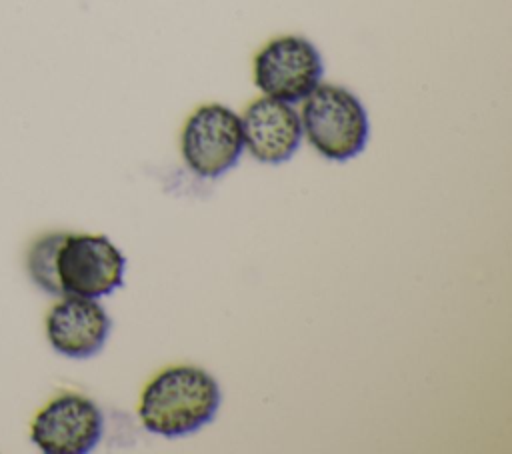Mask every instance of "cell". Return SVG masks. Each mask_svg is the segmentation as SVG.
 <instances>
[{"mask_svg": "<svg viewBox=\"0 0 512 454\" xmlns=\"http://www.w3.org/2000/svg\"><path fill=\"white\" fill-rule=\"evenodd\" d=\"M124 268V254L102 234H64L56 254L62 296H108L122 286Z\"/></svg>", "mask_w": 512, "mask_h": 454, "instance_id": "5", "label": "cell"}, {"mask_svg": "<svg viewBox=\"0 0 512 454\" xmlns=\"http://www.w3.org/2000/svg\"><path fill=\"white\" fill-rule=\"evenodd\" d=\"M104 418L90 398L64 392L46 402L30 424V440L46 454H84L102 438Z\"/></svg>", "mask_w": 512, "mask_h": 454, "instance_id": "6", "label": "cell"}, {"mask_svg": "<svg viewBox=\"0 0 512 454\" xmlns=\"http://www.w3.org/2000/svg\"><path fill=\"white\" fill-rule=\"evenodd\" d=\"M220 400V386L210 372L198 366H170L142 390L138 416L148 432L178 438L212 422Z\"/></svg>", "mask_w": 512, "mask_h": 454, "instance_id": "1", "label": "cell"}, {"mask_svg": "<svg viewBox=\"0 0 512 454\" xmlns=\"http://www.w3.org/2000/svg\"><path fill=\"white\" fill-rule=\"evenodd\" d=\"M112 322L96 298L64 294L46 316V338L50 346L68 358H90L98 354L110 334Z\"/></svg>", "mask_w": 512, "mask_h": 454, "instance_id": "8", "label": "cell"}, {"mask_svg": "<svg viewBox=\"0 0 512 454\" xmlns=\"http://www.w3.org/2000/svg\"><path fill=\"white\" fill-rule=\"evenodd\" d=\"M302 134L326 160L346 162L358 156L370 136V122L364 104L348 88L318 84L300 110Z\"/></svg>", "mask_w": 512, "mask_h": 454, "instance_id": "2", "label": "cell"}, {"mask_svg": "<svg viewBox=\"0 0 512 454\" xmlns=\"http://www.w3.org/2000/svg\"><path fill=\"white\" fill-rule=\"evenodd\" d=\"M244 150L242 120L232 108L212 102L198 106L184 122L180 152L190 172L218 178L240 160Z\"/></svg>", "mask_w": 512, "mask_h": 454, "instance_id": "3", "label": "cell"}, {"mask_svg": "<svg viewBox=\"0 0 512 454\" xmlns=\"http://www.w3.org/2000/svg\"><path fill=\"white\" fill-rule=\"evenodd\" d=\"M64 240L62 232H52L36 238L26 254V270L32 282L48 294L62 296V288L56 274V254Z\"/></svg>", "mask_w": 512, "mask_h": 454, "instance_id": "9", "label": "cell"}, {"mask_svg": "<svg viewBox=\"0 0 512 454\" xmlns=\"http://www.w3.org/2000/svg\"><path fill=\"white\" fill-rule=\"evenodd\" d=\"M240 120L244 148L264 164L290 160L304 136L300 112L292 104L270 96L250 102Z\"/></svg>", "mask_w": 512, "mask_h": 454, "instance_id": "7", "label": "cell"}, {"mask_svg": "<svg viewBox=\"0 0 512 454\" xmlns=\"http://www.w3.org/2000/svg\"><path fill=\"white\" fill-rule=\"evenodd\" d=\"M324 64L318 48L304 36L282 34L268 40L254 56L256 88L270 98L296 104L320 82Z\"/></svg>", "mask_w": 512, "mask_h": 454, "instance_id": "4", "label": "cell"}]
</instances>
